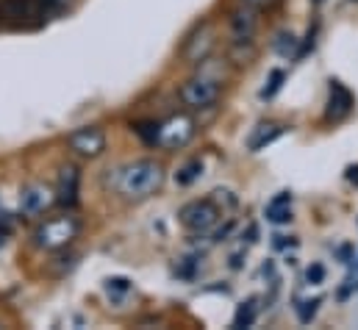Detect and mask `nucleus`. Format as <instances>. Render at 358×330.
<instances>
[{"mask_svg":"<svg viewBox=\"0 0 358 330\" xmlns=\"http://www.w3.org/2000/svg\"><path fill=\"white\" fill-rule=\"evenodd\" d=\"M178 94H180V103H183L189 111H203V108L217 106V100H220V94H222V86H220L217 78L200 73V76H194V78H189V81L183 83Z\"/></svg>","mask_w":358,"mask_h":330,"instance_id":"obj_4","label":"nucleus"},{"mask_svg":"<svg viewBox=\"0 0 358 330\" xmlns=\"http://www.w3.org/2000/svg\"><path fill=\"white\" fill-rule=\"evenodd\" d=\"M245 6H253V8H262V6H267L269 0H242Z\"/></svg>","mask_w":358,"mask_h":330,"instance_id":"obj_26","label":"nucleus"},{"mask_svg":"<svg viewBox=\"0 0 358 330\" xmlns=\"http://www.w3.org/2000/svg\"><path fill=\"white\" fill-rule=\"evenodd\" d=\"M53 203H56V192L42 180H31V183H25L20 189V214L22 217L36 220L45 211H50Z\"/></svg>","mask_w":358,"mask_h":330,"instance_id":"obj_6","label":"nucleus"},{"mask_svg":"<svg viewBox=\"0 0 358 330\" xmlns=\"http://www.w3.org/2000/svg\"><path fill=\"white\" fill-rule=\"evenodd\" d=\"M348 178H350L353 183H358V164H356V166H350V169H348Z\"/></svg>","mask_w":358,"mask_h":330,"instance_id":"obj_28","label":"nucleus"},{"mask_svg":"<svg viewBox=\"0 0 358 330\" xmlns=\"http://www.w3.org/2000/svg\"><path fill=\"white\" fill-rule=\"evenodd\" d=\"M164 183V166L153 159H136L117 175V194H122L131 203L153 197Z\"/></svg>","mask_w":358,"mask_h":330,"instance_id":"obj_1","label":"nucleus"},{"mask_svg":"<svg viewBox=\"0 0 358 330\" xmlns=\"http://www.w3.org/2000/svg\"><path fill=\"white\" fill-rule=\"evenodd\" d=\"M103 289H106V294H108L111 300H122V297H128V294L134 292V286H131L128 278H108Z\"/></svg>","mask_w":358,"mask_h":330,"instance_id":"obj_16","label":"nucleus"},{"mask_svg":"<svg viewBox=\"0 0 358 330\" xmlns=\"http://www.w3.org/2000/svg\"><path fill=\"white\" fill-rule=\"evenodd\" d=\"M317 306H320V300H297V306H294L297 320H300L303 325H308V322L317 317Z\"/></svg>","mask_w":358,"mask_h":330,"instance_id":"obj_20","label":"nucleus"},{"mask_svg":"<svg viewBox=\"0 0 358 330\" xmlns=\"http://www.w3.org/2000/svg\"><path fill=\"white\" fill-rule=\"evenodd\" d=\"M283 78H286V76H283V70H272V73H269V78H267V86L262 89V100H272V97L278 94V89L283 86Z\"/></svg>","mask_w":358,"mask_h":330,"instance_id":"obj_21","label":"nucleus"},{"mask_svg":"<svg viewBox=\"0 0 358 330\" xmlns=\"http://www.w3.org/2000/svg\"><path fill=\"white\" fill-rule=\"evenodd\" d=\"M0 11H3L6 20L17 22V25H28V22H42L45 20V14H42L36 0H3Z\"/></svg>","mask_w":358,"mask_h":330,"instance_id":"obj_10","label":"nucleus"},{"mask_svg":"<svg viewBox=\"0 0 358 330\" xmlns=\"http://www.w3.org/2000/svg\"><path fill=\"white\" fill-rule=\"evenodd\" d=\"M275 53L289 59V56H297V36L294 34H280L275 39Z\"/></svg>","mask_w":358,"mask_h":330,"instance_id":"obj_17","label":"nucleus"},{"mask_svg":"<svg viewBox=\"0 0 358 330\" xmlns=\"http://www.w3.org/2000/svg\"><path fill=\"white\" fill-rule=\"evenodd\" d=\"M211 200L220 206L222 214H231V211L236 208V197H234V192H228V189H217V192H211Z\"/></svg>","mask_w":358,"mask_h":330,"instance_id":"obj_19","label":"nucleus"},{"mask_svg":"<svg viewBox=\"0 0 358 330\" xmlns=\"http://www.w3.org/2000/svg\"><path fill=\"white\" fill-rule=\"evenodd\" d=\"M256 317H259V300L250 297V300H245V303L236 308V314H234V328H253Z\"/></svg>","mask_w":358,"mask_h":330,"instance_id":"obj_14","label":"nucleus"},{"mask_svg":"<svg viewBox=\"0 0 358 330\" xmlns=\"http://www.w3.org/2000/svg\"><path fill=\"white\" fill-rule=\"evenodd\" d=\"M303 280H306L308 286H320V283H325V266H322L320 261H311V264L306 266Z\"/></svg>","mask_w":358,"mask_h":330,"instance_id":"obj_22","label":"nucleus"},{"mask_svg":"<svg viewBox=\"0 0 358 330\" xmlns=\"http://www.w3.org/2000/svg\"><path fill=\"white\" fill-rule=\"evenodd\" d=\"M353 106H356L353 92H350L342 81H331V86H328V108H325V120H331V122H342L345 117H350Z\"/></svg>","mask_w":358,"mask_h":330,"instance_id":"obj_8","label":"nucleus"},{"mask_svg":"<svg viewBox=\"0 0 358 330\" xmlns=\"http://www.w3.org/2000/svg\"><path fill=\"white\" fill-rule=\"evenodd\" d=\"M320 3H322V0H314V6H320Z\"/></svg>","mask_w":358,"mask_h":330,"instance_id":"obj_29","label":"nucleus"},{"mask_svg":"<svg viewBox=\"0 0 358 330\" xmlns=\"http://www.w3.org/2000/svg\"><path fill=\"white\" fill-rule=\"evenodd\" d=\"M78 234H81V220L73 217V214H64V217L45 220L31 234V239H34V248L56 252V250H64L67 245H73V239H78Z\"/></svg>","mask_w":358,"mask_h":330,"instance_id":"obj_2","label":"nucleus"},{"mask_svg":"<svg viewBox=\"0 0 358 330\" xmlns=\"http://www.w3.org/2000/svg\"><path fill=\"white\" fill-rule=\"evenodd\" d=\"M197 269H200V261H197V258H183V261H180L178 275L180 278H194Z\"/></svg>","mask_w":358,"mask_h":330,"instance_id":"obj_24","label":"nucleus"},{"mask_svg":"<svg viewBox=\"0 0 358 330\" xmlns=\"http://www.w3.org/2000/svg\"><path fill=\"white\" fill-rule=\"evenodd\" d=\"M280 134H283V125H278V122H262V125H256V128L250 131V136H248V148H250L253 153H259V150L269 148Z\"/></svg>","mask_w":358,"mask_h":330,"instance_id":"obj_12","label":"nucleus"},{"mask_svg":"<svg viewBox=\"0 0 358 330\" xmlns=\"http://www.w3.org/2000/svg\"><path fill=\"white\" fill-rule=\"evenodd\" d=\"M222 217H225V214L220 211V206H217L211 197L192 200V203L180 206V211H178V222L189 234H208Z\"/></svg>","mask_w":358,"mask_h":330,"instance_id":"obj_3","label":"nucleus"},{"mask_svg":"<svg viewBox=\"0 0 358 330\" xmlns=\"http://www.w3.org/2000/svg\"><path fill=\"white\" fill-rule=\"evenodd\" d=\"M231 231H234V220H231V222H228V225H225V228H220V231H217V234H214V239H211V242H222V239H225V236H228V234H231Z\"/></svg>","mask_w":358,"mask_h":330,"instance_id":"obj_25","label":"nucleus"},{"mask_svg":"<svg viewBox=\"0 0 358 330\" xmlns=\"http://www.w3.org/2000/svg\"><path fill=\"white\" fill-rule=\"evenodd\" d=\"M67 148L81 156V159H97L103 150H106V134L103 128L97 125H87V128H78L67 136Z\"/></svg>","mask_w":358,"mask_h":330,"instance_id":"obj_7","label":"nucleus"},{"mask_svg":"<svg viewBox=\"0 0 358 330\" xmlns=\"http://www.w3.org/2000/svg\"><path fill=\"white\" fill-rule=\"evenodd\" d=\"M267 220L272 225H283V222H289L292 220V194L289 192H280V194H275L272 200L267 203Z\"/></svg>","mask_w":358,"mask_h":330,"instance_id":"obj_13","label":"nucleus"},{"mask_svg":"<svg viewBox=\"0 0 358 330\" xmlns=\"http://www.w3.org/2000/svg\"><path fill=\"white\" fill-rule=\"evenodd\" d=\"M36 3H39L45 17H56V14H64L67 8H73L76 0H36Z\"/></svg>","mask_w":358,"mask_h":330,"instance_id":"obj_18","label":"nucleus"},{"mask_svg":"<svg viewBox=\"0 0 358 330\" xmlns=\"http://www.w3.org/2000/svg\"><path fill=\"white\" fill-rule=\"evenodd\" d=\"M78 186H81V169L76 164H67L59 169V183H56V203L73 208L78 203Z\"/></svg>","mask_w":358,"mask_h":330,"instance_id":"obj_11","label":"nucleus"},{"mask_svg":"<svg viewBox=\"0 0 358 330\" xmlns=\"http://www.w3.org/2000/svg\"><path fill=\"white\" fill-rule=\"evenodd\" d=\"M200 175H203V162H200V159H189V162L176 172V183H178V186H192Z\"/></svg>","mask_w":358,"mask_h":330,"instance_id":"obj_15","label":"nucleus"},{"mask_svg":"<svg viewBox=\"0 0 358 330\" xmlns=\"http://www.w3.org/2000/svg\"><path fill=\"white\" fill-rule=\"evenodd\" d=\"M148 145H156V136H159V122H136V125H131Z\"/></svg>","mask_w":358,"mask_h":330,"instance_id":"obj_23","label":"nucleus"},{"mask_svg":"<svg viewBox=\"0 0 358 330\" xmlns=\"http://www.w3.org/2000/svg\"><path fill=\"white\" fill-rule=\"evenodd\" d=\"M194 120L189 114H173L164 122H159V136H156V148L164 150H180L194 139Z\"/></svg>","mask_w":358,"mask_h":330,"instance_id":"obj_5","label":"nucleus"},{"mask_svg":"<svg viewBox=\"0 0 358 330\" xmlns=\"http://www.w3.org/2000/svg\"><path fill=\"white\" fill-rule=\"evenodd\" d=\"M231 266H234V269H239V266H242V252L231 255Z\"/></svg>","mask_w":358,"mask_h":330,"instance_id":"obj_27","label":"nucleus"},{"mask_svg":"<svg viewBox=\"0 0 358 330\" xmlns=\"http://www.w3.org/2000/svg\"><path fill=\"white\" fill-rule=\"evenodd\" d=\"M259 31V8L239 6L231 11V36L234 42H253Z\"/></svg>","mask_w":358,"mask_h":330,"instance_id":"obj_9","label":"nucleus"}]
</instances>
